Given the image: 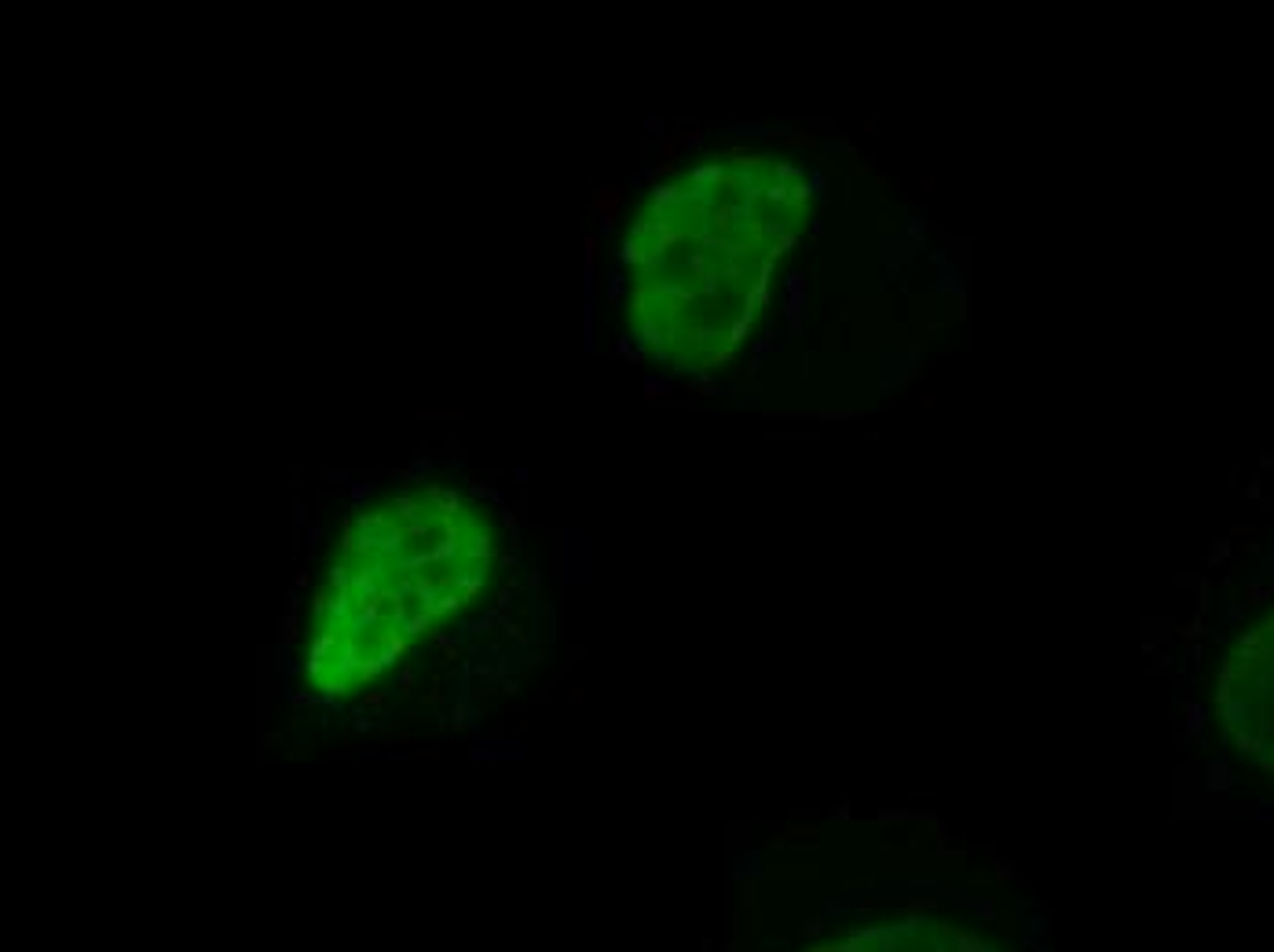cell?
<instances>
[{"label": "cell", "mask_w": 1274, "mask_h": 952, "mask_svg": "<svg viewBox=\"0 0 1274 952\" xmlns=\"http://www.w3.org/2000/svg\"><path fill=\"white\" fill-rule=\"evenodd\" d=\"M499 524L440 480L378 495L341 524L327 587L311 601L308 678L327 696L374 685L421 634L487 587Z\"/></svg>", "instance_id": "7a4b0ae2"}, {"label": "cell", "mask_w": 1274, "mask_h": 952, "mask_svg": "<svg viewBox=\"0 0 1274 952\" xmlns=\"http://www.w3.org/2000/svg\"><path fill=\"white\" fill-rule=\"evenodd\" d=\"M982 952H997V949H982Z\"/></svg>", "instance_id": "277c9868"}, {"label": "cell", "mask_w": 1274, "mask_h": 952, "mask_svg": "<svg viewBox=\"0 0 1274 952\" xmlns=\"http://www.w3.org/2000/svg\"><path fill=\"white\" fill-rule=\"evenodd\" d=\"M813 220L803 166L725 147L656 180L619 250L634 341L670 370H715L762 326L773 282Z\"/></svg>", "instance_id": "6da1fadb"}, {"label": "cell", "mask_w": 1274, "mask_h": 952, "mask_svg": "<svg viewBox=\"0 0 1274 952\" xmlns=\"http://www.w3.org/2000/svg\"><path fill=\"white\" fill-rule=\"evenodd\" d=\"M1219 707L1238 751L1274 769V616L1242 638L1219 681Z\"/></svg>", "instance_id": "3957f363"}]
</instances>
